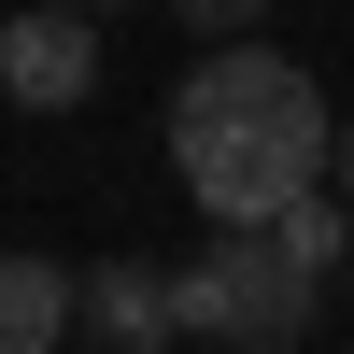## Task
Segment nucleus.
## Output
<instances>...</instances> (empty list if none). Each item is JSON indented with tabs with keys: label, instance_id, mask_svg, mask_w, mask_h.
<instances>
[{
	"label": "nucleus",
	"instance_id": "f257e3e1",
	"mask_svg": "<svg viewBox=\"0 0 354 354\" xmlns=\"http://www.w3.org/2000/svg\"><path fill=\"white\" fill-rule=\"evenodd\" d=\"M170 170H185V198L213 227H283V213L326 198L340 113H326V85H312L298 57L227 43V57H198V71L170 85Z\"/></svg>",
	"mask_w": 354,
	"mask_h": 354
},
{
	"label": "nucleus",
	"instance_id": "f03ea898",
	"mask_svg": "<svg viewBox=\"0 0 354 354\" xmlns=\"http://www.w3.org/2000/svg\"><path fill=\"white\" fill-rule=\"evenodd\" d=\"M170 312H185V340H227V354H298L312 312H326V283L283 255V227H213V241L170 270Z\"/></svg>",
	"mask_w": 354,
	"mask_h": 354
},
{
	"label": "nucleus",
	"instance_id": "7ed1b4c3",
	"mask_svg": "<svg viewBox=\"0 0 354 354\" xmlns=\"http://www.w3.org/2000/svg\"><path fill=\"white\" fill-rule=\"evenodd\" d=\"M0 100H15V113H85V100H100V15L28 0V15L0 28Z\"/></svg>",
	"mask_w": 354,
	"mask_h": 354
},
{
	"label": "nucleus",
	"instance_id": "20e7f679",
	"mask_svg": "<svg viewBox=\"0 0 354 354\" xmlns=\"http://www.w3.org/2000/svg\"><path fill=\"white\" fill-rule=\"evenodd\" d=\"M185 340V312H170V270H142V255H100L85 270V354H156Z\"/></svg>",
	"mask_w": 354,
	"mask_h": 354
},
{
	"label": "nucleus",
	"instance_id": "39448f33",
	"mask_svg": "<svg viewBox=\"0 0 354 354\" xmlns=\"http://www.w3.org/2000/svg\"><path fill=\"white\" fill-rule=\"evenodd\" d=\"M85 340V283L57 255H0V354H57Z\"/></svg>",
	"mask_w": 354,
	"mask_h": 354
},
{
	"label": "nucleus",
	"instance_id": "423d86ee",
	"mask_svg": "<svg viewBox=\"0 0 354 354\" xmlns=\"http://www.w3.org/2000/svg\"><path fill=\"white\" fill-rule=\"evenodd\" d=\"M283 255H298L312 283H326V270H354V213H326V198H312V213H283Z\"/></svg>",
	"mask_w": 354,
	"mask_h": 354
},
{
	"label": "nucleus",
	"instance_id": "0eeeda50",
	"mask_svg": "<svg viewBox=\"0 0 354 354\" xmlns=\"http://www.w3.org/2000/svg\"><path fill=\"white\" fill-rule=\"evenodd\" d=\"M170 15H185V28H198V43H213V57H227V43H255V15H270V0H170Z\"/></svg>",
	"mask_w": 354,
	"mask_h": 354
},
{
	"label": "nucleus",
	"instance_id": "6e6552de",
	"mask_svg": "<svg viewBox=\"0 0 354 354\" xmlns=\"http://www.w3.org/2000/svg\"><path fill=\"white\" fill-rule=\"evenodd\" d=\"M326 185H340V213H354V113H340V170H326Z\"/></svg>",
	"mask_w": 354,
	"mask_h": 354
},
{
	"label": "nucleus",
	"instance_id": "1a4fd4ad",
	"mask_svg": "<svg viewBox=\"0 0 354 354\" xmlns=\"http://www.w3.org/2000/svg\"><path fill=\"white\" fill-rule=\"evenodd\" d=\"M71 15H128V0H71Z\"/></svg>",
	"mask_w": 354,
	"mask_h": 354
}]
</instances>
